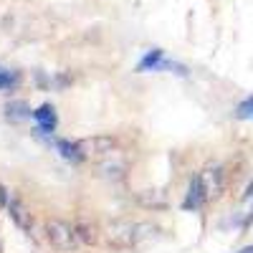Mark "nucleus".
Listing matches in <instances>:
<instances>
[{
	"label": "nucleus",
	"mask_w": 253,
	"mask_h": 253,
	"mask_svg": "<svg viewBox=\"0 0 253 253\" xmlns=\"http://www.w3.org/2000/svg\"><path fill=\"white\" fill-rule=\"evenodd\" d=\"M157 228L152 223H139V220H114L107 228V241L114 248H134L142 241L152 238Z\"/></svg>",
	"instance_id": "nucleus-1"
},
{
	"label": "nucleus",
	"mask_w": 253,
	"mask_h": 253,
	"mask_svg": "<svg viewBox=\"0 0 253 253\" xmlns=\"http://www.w3.org/2000/svg\"><path fill=\"white\" fill-rule=\"evenodd\" d=\"M46 238L56 251H63V253H74L76 246L81 243L79 236H76V228L63 223V220H56V218L46 220Z\"/></svg>",
	"instance_id": "nucleus-2"
},
{
	"label": "nucleus",
	"mask_w": 253,
	"mask_h": 253,
	"mask_svg": "<svg viewBox=\"0 0 253 253\" xmlns=\"http://www.w3.org/2000/svg\"><path fill=\"white\" fill-rule=\"evenodd\" d=\"M208 203V193H205V185H203V177L200 175H195L193 180H190V185H187V195H185V200H182V210L185 213H190V210H200L203 205Z\"/></svg>",
	"instance_id": "nucleus-3"
},
{
	"label": "nucleus",
	"mask_w": 253,
	"mask_h": 253,
	"mask_svg": "<svg viewBox=\"0 0 253 253\" xmlns=\"http://www.w3.org/2000/svg\"><path fill=\"white\" fill-rule=\"evenodd\" d=\"M33 119H36V134H53L56 126H58V117H56L53 104H41L33 112Z\"/></svg>",
	"instance_id": "nucleus-4"
},
{
	"label": "nucleus",
	"mask_w": 253,
	"mask_h": 253,
	"mask_svg": "<svg viewBox=\"0 0 253 253\" xmlns=\"http://www.w3.org/2000/svg\"><path fill=\"white\" fill-rule=\"evenodd\" d=\"M79 144H81V150L91 157V155H112L117 142L109 134H94V137H86V139H79Z\"/></svg>",
	"instance_id": "nucleus-5"
},
{
	"label": "nucleus",
	"mask_w": 253,
	"mask_h": 253,
	"mask_svg": "<svg viewBox=\"0 0 253 253\" xmlns=\"http://www.w3.org/2000/svg\"><path fill=\"white\" fill-rule=\"evenodd\" d=\"M203 177V185H205V193H208V200L210 198H218L223 193V185H225V172H223V167H208V170L200 172Z\"/></svg>",
	"instance_id": "nucleus-6"
},
{
	"label": "nucleus",
	"mask_w": 253,
	"mask_h": 253,
	"mask_svg": "<svg viewBox=\"0 0 253 253\" xmlns=\"http://www.w3.org/2000/svg\"><path fill=\"white\" fill-rule=\"evenodd\" d=\"M8 215H10V220L23 230V233H31L33 230V220H31V213L26 210V205L20 203V200H8Z\"/></svg>",
	"instance_id": "nucleus-7"
},
{
	"label": "nucleus",
	"mask_w": 253,
	"mask_h": 253,
	"mask_svg": "<svg viewBox=\"0 0 253 253\" xmlns=\"http://www.w3.org/2000/svg\"><path fill=\"white\" fill-rule=\"evenodd\" d=\"M56 152L66 162H71V165H81L84 160L89 157L86 152L81 150V144L79 142H71V139H56Z\"/></svg>",
	"instance_id": "nucleus-8"
},
{
	"label": "nucleus",
	"mask_w": 253,
	"mask_h": 253,
	"mask_svg": "<svg viewBox=\"0 0 253 253\" xmlns=\"http://www.w3.org/2000/svg\"><path fill=\"white\" fill-rule=\"evenodd\" d=\"M31 117H33V112H31V107H28V101L13 99V101L5 104V119H8V122H26V119H31Z\"/></svg>",
	"instance_id": "nucleus-9"
},
{
	"label": "nucleus",
	"mask_w": 253,
	"mask_h": 253,
	"mask_svg": "<svg viewBox=\"0 0 253 253\" xmlns=\"http://www.w3.org/2000/svg\"><path fill=\"white\" fill-rule=\"evenodd\" d=\"M139 203L144 208L162 210V208H167V195L162 193V190H144V193H139Z\"/></svg>",
	"instance_id": "nucleus-10"
},
{
	"label": "nucleus",
	"mask_w": 253,
	"mask_h": 253,
	"mask_svg": "<svg viewBox=\"0 0 253 253\" xmlns=\"http://www.w3.org/2000/svg\"><path fill=\"white\" fill-rule=\"evenodd\" d=\"M74 228H76V236H79V241H81L84 246H94V243L99 241V236H96V225H94V223H89V220H84V218H81Z\"/></svg>",
	"instance_id": "nucleus-11"
},
{
	"label": "nucleus",
	"mask_w": 253,
	"mask_h": 253,
	"mask_svg": "<svg viewBox=\"0 0 253 253\" xmlns=\"http://www.w3.org/2000/svg\"><path fill=\"white\" fill-rule=\"evenodd\" d=\"M162 56H165V51H162V48H152V51H147V53H144V58L137 63V71H139V74H144V71H157Z\"/></svg>",
	"instance_id": "nucleus-12"
},
{
	"label": "nucleus",
	"mask_w": 253,
	"mask_h": 253,
	"mask_svg": "<svg viewBox=\"0 0 253 253\" xmlns=\"http://www.w3.org/2000/svg\"><path fill=\"white\" fill-rule=\"evenodd\" d=\"M18 84H20V74L18 71L0 69V89H15Z\"/></svg>",
	"instance_id": "nucleus-13"
},
{
	"label": "nucleus",
	"mask_w": 253,
	"mask_h": 253,
	"mask_svg": "<svg viewBox=\"0 0 253 253\" xmlns=\"http://www.w3.org/2000/svg\"><path fill=\"white\" fill-rule=\"evenodd\" d=\"M157 71H172V74H177V76H187V66H182V63H175V61H160V66H157Z\"/></svg>",
	"instance_id": "nucleus-14"
},
{
	"label": "nucleus",
	"mask_w": 253,
	"mask_h": 253,
	"mask_svg": "<svg viewBox=\"0 0 253 253\" xmlns=\"http://www.w3.org/2000/svg\"><path fill=\"white\" fill-rule=\"evenodd\" d=\"M236 117H238V119H248V117H253V96H248V99H243V101L238 104Z\"/></svg>",
	"instance_id": "nucleus-15"
},
{
	"label": "nucleus",
	"mask_w": 253,
	"mask_h": 253,
	"mask_svg": "<svg viewBox=\"0 0 253 253\" xmlns=\"http://www.w3.org/2000/svg\"><path fill=\"white\" fill-rule=\"evenodd\" d=\"M101 172L107 177H124V165H101Z\"/></svg>",
	"instance_id": "nucleus-16"
},
{
	"label": "nucleus",
	"mask_w": 253,
	"mask_h": 253,
	"mask_svg": "<svg viewBox=\"0 0 253 253\" xmlns=\"http://www.w3.org/2000/svg\"><path fill=\"white\" fill-rule=\"evenodd\" d=\"M5 205H8V193H5V187L0 185V210H3Z\"/></svg>",
	"instance_id": "nucleus-17"
},
{
	"label": "nucleus",
	"mask_w": 253,
	"mask_h": 253,
	"mask_svg": "<svg viewBox=\"0 0 253 253\" xmlns=\"http://www.w3.org/2000/svg\"><path fill=\"white\" fill-rule=\"evenodd\" d=\"M253 198V180L248 182V187H246V193H243V200H251Z\"/></svg>",
	"instance_id": "nucleus-18"
},
{
	"label": "nucleus",
	"mask_w": 253,
	"mask_h": 253,
	"mask_svg": "<svg viewBox=\"0 0 253 253\" xmlns=\"http://www.w3.org/2000/svg\"><path fill=\"white\" fill-rule=\"evenodd\" d=\"M251 220H253V208H251V213H248V218L243 220V228H248V225H251Z\"/></svg>",
	"instance_id": "nucleus-19"
},
{
	"label": "nucleus",
	"mask_w": 253,
	"mask_h": 253,
	"mask_svg": "<svg viewBox=\"0 0 253 253\" xmlns=\"http://www.w3.org/2000/svg\"><path fill=\"white\" fill-rule=\"evenodd\" d=\"M238 253H253V246H246L243 251H238Z\"/></svg>",
	"instance_id": "nucleus-20"
}]
</instances>
